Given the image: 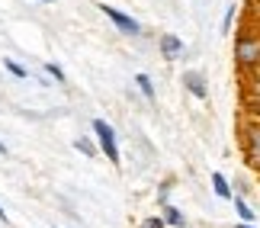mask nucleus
Returning <instances> with one entry per match:
<instances>
[{
    "label": "nucleus",
    "mask_w": 260,
    "mask_h": 228,
    "mask_svg": "<svg viewBox=\"0 0 260 228\" xmlns=\"http://www.w3.org/2000/svg\"><path fill=\"white\" fill-rule=\"evenodd\" d=\"M0 219H7V212H4V206H0Z\"/></svg>",
    "instance_id": "6ab92c4d"
},
{
    "label": "nucleus",
    "mask_w": 260,
    "mask_h": 228,
    "mask_svg": "<svg viewBox=\"0 0 260 228\" xmlns=\"http://www.w3.org/2000/svg\"><path fill=\"white\" fill-rule=\"evenodd\" d=\"M167 193H171V180L161 183V190H157V200H161V206H167Z\"/></svg>",
    "instance_id": "dca6fc26"
},
{
    "label": "nucleus",
    "mask_w": 260,
    "mask_h": 228,
    "mask_svg": "<svg viewBox=\"0 0 260 228\" xmlns=\"http://www.w3.org/2000/svg\"><path fill=\"white\" fill-rule=\"evenodd\" d=\"M135 84H138V90H142V96L148 103H154L157 100V90H154V81L148 74H135Z\"/></svg>",
    "instance_id": "6e6552de"
},
{
    "label": "nucleus",
    "mask_w": 260,
    "mask_h": 228,
    "mask_svg": "<svg viewBox=\"0 0 260 228\" xmlns=\"http://www.w3.org/2000/svg\"><path fill=\"white\" fill-rule=\"evenodd\" d=\"M100 13H103L109 23H113L122 36H128V39H138L142 36V23H138L135 16H128V13H122L119 7H113V4H100Z\"/></svg>",
    "instance_id": "20e7f679"
},
{
    "label": "nucleus",
    "mask_w": 260,
    "mask_h": 228,
    "mask_svg": "<svg viewBox=\"0 0 260 228\" xmlns=\"http://www.w3.org/2000/svg\"><path fill=\"white\" fill-rule=\"evenodd\" d=\"M235 64H238V74H251L260 71V32L257 29H241L235 39Z\"/></svg>",
    "instance_id": "f257e3e1"
},
{
    "label": "nucleus",
    "mask_w": 260,
    "mask_h": 228,
    "mask_svg": "<svg viewBox=\"0 0 260 228\" xmlns=\"http://www.w3.org/2000/svg\"><path fill=\"white\" fill-rule=\"evenodd\" d=\"M4 64H7V71H10V74H13V77H26V74H29V71H26V68H23V64H19V61H13V58H7V61H4Z\"/></svg>",
    "instance_id": "f8f14e48"
},
{
    "label": "nucleus",
    "mask_w": 260,
    "mask_h": 228,
    "mask_svg": "<svg viewBox=\"0 0 260 228\" xmlns=\"http://www.w3.org/2000/svg\"><path fill=\"white\" fill-rule=\"evenodd\" d=\"M183 87L196 96V100H206V96H209V81H206L203 71H186L183 74Z\"/></svg>",
    "instance_id": "39448f33"
},
{
    "label": "nucleus",
    "mask_w": 260,
    "mask_h": 228,
    "mask_svg": "<svg viewBox=\"0 0 260 228\" xmlns=\"http://www.w3.org/2000/svg\"><path fill=\"white\" fill-rule=\"evenodd\" d=\"M164 222H167V228H186V219H183V212H180L177 206H171V203L164 206Z\"/></svg>",
    "instance_id": "1a4fd4ad"
},
{
    "label": "nucleus",
    "mask_w": 260,
    "mask_h": 228,
    "mask_svg": "<svg viewBox=\"0 0 260 228\" xmlns=\"http://www.w3.org/2000/svg\"><path fill=\"white\" fill-rule=\"evenodd\" d=\"M0 154H7V145L4 142H0Z\"/></svg>",
    "instance_id": "a211bd4d"
},
{
    "label": "nucleus",
    "mask_w": 260,
    "mask_h": 228,
    "mask_svg": "<svg viewBox=\"0 0 260 228\" xmlns=\"http://www.w3.org/2000/svg\"><path fill=\"white\" fill-rule=\"evenodd\" d=\"M235 212H238V219H241V222H254V219H257V215H254V209L247 206V200H244V196H235Z\"/></svg>",
    "instance_id": "9d476101"
},
{
    "label": "nucleus",
    "mask_w": 260,
    "mask_h": 228,
    "mask_svg": "<svg viewBox=\"0 0 260 228\" xmlns=\"http://www.w3.org/2000/svg\"><path fill=\"white\" fill-rule=\"evenodd\" d=\"M235 228H257V225H254V222H238Z\"/></svg>",
    "instance_id": "f3484780"
},
{
    "label": "nucleus",
    "mask_w": 260,
    "mask_h": 228,
    "mask_svg": "<svg viewBox=\"0 0 260 228\" xmlns=\"http://www.w3.org/2000/svg\"><path fill=\"white\" fill-rule=\"evenodd\" d=\"M238 142H241V157L254 174H260V119H241L238 125Z\"/></svg>",
    "instance_id": "f03ea898"
},
{
    "label": "nucleus",
    "mask_w": 260,
    "mask_h": 228,
    "mask_svg": "<svg viewBox=\"0 0 260 228\" xmlns=\"http://www.w3.org/2000/svg\"><path fill=\"white\" fill-rule=\"evenodd\" d=\"M235 13H238V7H228V10H225V19H222V32H232V23H235Z\"/></svg>",
    "instance_id": "4468645a"
},
{
    "label": "nucleus",
    "mask_w": 260,
    "mask_h": 228,
    "mask_svg": "<svg viewBox=\"0 0 260 228\" xmlns=\"http://www.w3.org/2000/svg\"><path fill=\"white\" fill-rule=\"evenodd\" d=\"M247 4H254V7H260V0H247Z\"/></svg>",
    "instance_id": "aec40b11"
},
{
    "label": "nucleus",
    "mask_w": 260,
    "mask_h": 228,
    "mask_svg": "<svg viewBox=\"0 0 260 228\" xmlns=\"http://www.w3.org/2000/svg\"><path fill=\"white\" fill-rule=\"evenodd\" d=\"M42 4H55V0H42Z\"/></svg>",
    "instance_id": "412c9836"
},
{
    "label": "nucleus",
    "mask_w": 260,
    "mask_h": 228,
    "mask_svg": "<svg viewBox=\"0 0 260 228\" xmlns=\"http://www.w3.org/2000/svg\"><path fill=\"white\" fill-rule=\"evenodd\" d=\"M212 190H215V196L218 200H235V193H232V183H228V177L225 174H212Z\"/></svg>",
    "instance_id": "0eeeda50"
},
{
    "label": "nucleus",
    "mask_w": 260,
    "mask_h": 228,
    "mask_svg": "<svg viewBox=\"0 0 260 228\" xmlns=\"http://www.w3.org/2000/svg\"><path fill=\"white\" fill-rule=\"evenodd\" d=\"M74 148H77L81 154H87V157H93V154H96V145H93V142H87V138H77Z\"/></svg>",
    "instance_id": "9b49d317"
},
{
    "label": "nucleus",
    "mask_w": 260,
    "mask_h": 228,
    "mask_svg": "<svg viewBox=\"0 0 260 228\" xmlns=\"http://www.w3.org/2000/svg\"><path fill=\"white\" fill-rule=\"evenodd\" d=\"M157 45H161V55L167 58V61H177V58H180V55L186 52L183 39H180V36H174V32H167V36H161V42H157Z\"/></svg>",
    "instance_id": "423d86ee"
},
{
    "label": "nucleus",
    "mask_w": 260,
    "mask_h": 228,
    "mask_svg": "<svg viewBox=\"0 0 260 228\" xmlns=\"http://www.w3.org/2000/svg\"><path fill=\"white\" fill-rule=\"evenodd\" d=\"M138 228H167V222H164V215H148Z\"/></svg>",
    "instance_id": "ddd939ff"
},
{
    "label": "nucleus",
    "mask_w": 260,
    "mask_h": 228,
    "mask_svg": "<svg viewBox=\"0 0 260 228\" xmlns=\"http://www.w3.org/2000/svg\"><path fill=\"white\" fill-rule=\"evenodd\" d=\"M93 135H96V148L103 151L109 161H113V167H119V142H116V132H113V125L106 122V119H93Z\"/></svg>",
    "instance_id": "7ed1b4c3"
},
{
    "label": "nucleus",
    "mask_w": 260,
    "mask_h": 228,
    "mask_svg": "<svg viewBox=\"0 0 260 228\" xmlns=\"http://www.w3.org/2000/svg\"><path fill=\"white\" fill-rule=\"evenodd\" d=\"M45 71L52 74V77H55L58 84H64V71H61V68H58V64H52V61H48V64H45Z\"/></svg>",
    "instance_id": "2eb2a0df"
}]
</instances>
